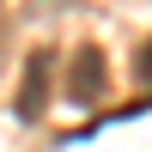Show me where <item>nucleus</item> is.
Segmentation results:
<instances>
[{
  "mask_svg": "<svg viewBox=\"0 0 152 152\" xmlns=\"http://www.w3.org/2000/svg\"><path fill=\"white\" fill-rule=\"evenodd\" d=\"M104 91H110L104 49H97V43H79L73 61H67V97H73V104H104Z\"/></svg>",
  "mask_w": 152,
  "mask_h": 152,
  "instance_id": "nucleus-1",
  "label": "nucleus"
},
{
  "mask_svg": "<svg viewBox=\"0 0 152 152\" xmlns=\"http://www.w3.org/2000/svg\"><path fill=\"white\" fill-rule=\"evenodd\" d=\"M49 67H55L49 49H37V55L24 61V79H18V116H24V122H37L43 104H49Z\"/></svg>",
  "mask_w": 152,
  "mask_h": 152,
  "instance_id": "nucleus-2",
  "label": "nucleus"
},
{
  "mask_svg": "<svg viewBox=\"0 0 152 152\" xmlns=\"http://www.w3.org/2000/svg\"><path fill=\"white\" fill-rule=\"evenodd\" d=\"M140 79L152 85V37H146V55H140Z\"/></svg>",
  "mask_w": 152,
  "mask_h": 152,
  "instance_id": "nucleus-3",
  "label": "nucleus"
}]
</instances>
